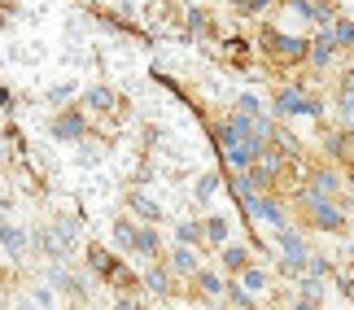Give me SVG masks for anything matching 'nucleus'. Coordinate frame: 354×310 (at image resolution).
Returning <instances> with one entry per match:
<instances>
[{
    "label": "nucleus",
    "mask_w": 354,
    "mask_h": 310,
    "mask_svg": "<svg viewBox=\"0 0 354 310\" xmlns=\"http://www.w3.org/2000/svg\"><path fill=\"white\" fill-rule=\"evenodd\" d=\"M31 249L44 253L48 262H71L79 249V223L75 219H53L31 232Z\"/></svg>",
    "instance_id": "obj_1"
},
{
    "label": "nucleus",
    "mask_w": 354,
    "mask_h": 310,
    "mask_svg": "<svg viewBox=\"0 0 354 310\" xmlns=\"http://www.w3.org/2000/svg\"><path fill=\"white\" fill-rule=\"evenodd\" d=\"M276 114L280 118H297V114H306V118H319L324 114V105L315 101V97H306L297 84H289V88H280L276 92Z\"/></svg>",
    "instance_id": "obj_2"
},
{
    "label": "nucleus",
    "mask_w": 354,
    "mask_h": 310,
    "mask_svg": "<svg viewBox=\"0 0 354 310\" xmlns=\"http://www.w3.org/2000/svg\"><path fill=\"white\" fill-rule=\"evenodd\" d=\"M245 214H250V219L271 223L276 232H280V227H289V214H284V206H280V201H271V197H250V201H245Z\"/></svg>",
    "instance_id": "obj_3"
},
{
    "label": "nucleus",
    "mask_w": 354,
    "mask_h": 310,
    "mask_svg": "<svg viewBox=\"0 0 354 310\" xmlns=\"http://www.w3.org/2000/svg\"><path fill=\"white\" fill-rule=\"evenodd\" d=\"M267 48L284 61H302L310 57V39H297V35H280V31H267Z\"/></svg>",
    "instance_id": "obj_4"
},
{
    "label": "nucleus",
    "mask_w": 354,
    "mask_h": 310,
    "mask_svg": "<svg viewBox=\"0 0 354 310\" xmlns=\"http://www.w3.org/2000/svg\"><path fill=\"white\" fill-rule=\"evenodd\" d=\"M26 249H31V236H26V232H22L18 223L0 219V253H5L9 262H18V258H22Z\"/></svg>",
    "instance_id": "obj_5"
},
{
    "label": "nucleus",
    "mask_w": 354,
    "mask_h": 310,
    "mask_svg": "<svg viewBox=\"0 0 354 310\" xmlns=\"http://www.w3.org/2000/svg\"><path fill=\"white\" fill-rule=\"evenodd\" d=\"M48 284H53V289H66V293H71L75 302H79V298L88 293V280L79 275V271H71L66 262H53V267H48Z\"/></svg>",
    "instance_id": "obj_6"
},
{
    "label": "nucleus",
    "mask_w": 354,
    "mask_h": 310,
    "mask_svg": "<svg viewBox=\"0 0 354 310\" xmlns=\"http://www.w3.org/2000/svg\"><path fill=\"white\" fill-rule=\"evenodd\" d=\"M48 131H53V140H79L88 131V114H79V110H71V114H57L48 123Z\"/></svg>",
    "instance_id": "obj_7"
},
{
    "label": "nucleus",
    "mask_w": 354,
    "mask_h": 310,
    "mask_svg": "<svg viewBox=\"0 0 354 310\" xmlns=\"http://www.w3.org/2000/svg\"><path fill=\"white\" fill-rule=\"evenodd\" d=\"M310 223H315L319 232H342V227H346V210L337 206V201H319V206H310Z\"/></svg>",
    "instance_id": "obj_8"
},
{
    "label": "nucleus",
    "mask_w": 354,
    "mask_h": 310,
    "mask_svg": "<svg viewBox=\"0 0 354 310\" xmlns=\"http://www.w3.org/2000/svg\"><path fill=\"white\" fill-rule=\"evenodd\" d=\"M167 267H171L175 275H188V280H193V275L201 271V262H197V249H188V245H175V249L167 253Z\"/></svg>",
    "instance_id": "obj_9"
},
{
    "label": "nucleus",
    "mask_w": 354,
    "mask_h": 310,
    "mask_svg": "<svg viewBox=\"0 0 354 310\" xmlns=\"http://www.w3.org/2000/svg\"><path fill=\"white\" fill-rule=\"evenodd\" d=\"M140 280H145V293H153V298H171V293H175L171 289V267H162V262L149 267Z\"/></svg>",
    "instance_id": "obj_10"
},
{
    "label": "nucleus",
    "mask_w": 354,
    "mask_h": 310,
    "mask_svg": "<svg viewBox=\"0 0 354 310\" xmlns=\"http://www.w3.org/2000/svg\"><path fill=\"white\" fill-rule=\"evenodd\" d=\"M136 253H140L145 262H158V253H162V236H158V227H153V223H145L140 232H136Z\"/></svg>",
    "instance_id": "obj_11"
},
{
    "label": "nucleus",
    "mask_w": 354,
    "mask_h": 310,
    "mask_svg": "<svg viewBox=\"0 0 354 310\" xmlns=\"http://www.w3.org/2000/svg\"><path fill=\"white\" fill-rule=\"evenodd\" d=\"M219 262H223V271L227 275H241V271H250V249L245 245H223V253H219Z\"/></svg>",
    "instance_id": "obj_12"
},
{
    "label": "nucleus",
    "mask_w": 354,
    "mask_h": 310,
    "mask_svg": "<svg viewBox=\"0 0 354 310\" xmlns=\"http://www.w3.org/2000/svg\"><path fill=\"white\" fill-rule=\"evenodd\" d=\"M84 105H88V110H97V114H110L114 105H118V92H114V88H105V84H97V88H88Z\"/></svg>",
    "instance_id": "obj_13"
},
{
    "label": "nucleus",
    "mask_w": 354,
    "mask_h": 310,
    "mask_svg": "<svg viewBox=\"0 0 354 310\" xmlns=\"http://www.w3.org/2000/svg\"><path fill=\"white\" fill-rule=\"evenodd\" d=\"M333 52H337V39H333V35L310 39V66H315V70H324V66L333 61Z\"/></svg>",
    "instance_id": "obj_14"
},
{
    "label": "nucleus",
    "mask_w": 354,
    "mask_h": 310,
    "mask_svg": "<svg viewBox=\"0 0 354 310\" xmlns=\"http://www.w3.org/2000/svg\"><path fill=\"white\" fill-rule=\"evenodd\" d=\"M136 232H140V227H136L131 219H114V245L122 253H136Z\"/></svg>",
    "instance_id": "obj_15"
},
{
    "label": "nucleus",
    "mask_w": 354,
    "mask_h": 310,
    "mask_svg": "<svg viewBox=\"0 0 354 310\" xmlns=\"http://www.w3.org/2000/svg\"><path fill=\"white\" fill-rule=\"evenodd\" d=\"M110 267H114V253H110V249L88 245V271H92V275H101V280H105V271H110Z\"/></svg>",
    "instance_id": "obj_16"
},
{
    "label": "nucleus",
    "mask_w": 354,
    "mask_h": 310,
    "mask_svg": "<svg viewBox=\"0 0 354 310\" xmlns=\"http://www.w3.org/2000/svg\"><path fill=\"white\" fill-rule=\"evenodd\" d=\"M127 206H131L136 214H140L145 223H153V227H158V219H162V210H158V206H153V201H149L145 193H131V197H127Z\"/></svg>",
    "instance_id": "obj_17"
},
{
    "label": "nucleus",
    "mask_w": 354,
    "mask_h": 310,
    "mask_svg": "<svg viewBox=\"0 0 354 310\" xmlns=\"http://www.w3.org/2000/svg\"><path fill=\"white\" fill-rule=\"evenodd\" d=\"M197 289H201V298H210V302L227 293V284H223V280L214 275V271H197Z\"/></svg>",
    "instance_id": "obj_18"
},
{
    "label": "nucleus",
    "mask_w": 354,
    "mask_h": 310,
    "mask_svg": "<svg viewBox=\"0 0 354 310\" xmlns=\"http://www.w3.org/2000/svg\"><path fill=\"white\" fill-rule=\"evenodd\" d=\"M201 232H206V227H201L197 219H193V223H188V219H184V223H175V240H180V245H188V249H197Z\"/></svg>",
    "instance_id": "obj_19"
},
{
    "label": "nucleus",
    "mask_w": 354,
    "mask_h": 310,
    "mask_svg": "<svg viewBox=\"0 0 354 310\" xmlns=\"http://www.w3.org/2000/svg\"><path fill=\"white\" fill-rule=\"evenodd\" d=\"M206 240H210V245H227V219H223V214H210V219H206Z\"/></svg>",
    "instance_id": "obj_20"
},
{
    "label": "nucleus",
    "mask_w": 354,
    "mask_h": 310,
    "mask_svg": "<svg viewBox=\"0 0 354 310\" xmlns=\"http://www.w3.org/2000/svg\"><path fill=\"white\" fill-rule=\"evenodd\" d=\"M297 298L324 302V280H319V275H302V280H297Z\"/></svg>",
    "instance_id": "obj_21"
},
{
    "label": "nucleus",
    "mask_w": 354,
    "mask_h": 310,
    "mask_svg": "<svg viewBox=\"0 0 354 310\" xmlns=\"http://www.w3.org/2000/svg\"><path fill=\"white\" fill-rule=\"evenodd\" d=\"M328 35L337 39V48H354V22H346V18H337Z\"/></svg>",
    "instance_id": "obj_22"
},
{
    "label": "nucleus",
    "mask_w": 354,
    "mask_h": 310,
    "mask_svg": "<svg viewBox=\"0 0 354 310\" xmlns=\"http://www.w3.org/2000/svg\"><path fill=\"white\" fill-rule=\"evenodd\" d=\"M241 284L250 293H263L267 289V271H263V267H250V271H241Z\"/></svg>",
    "instance_id": "obj_23"
},
{
    "label": "nucleus",
    "mask_w": 354,
    "mask_h": 310,
    "mask_svg": "<svg viewBox=\"0 0 354 310\" xmlns=\"http://www.w3.org/2000/svg\"><path fill=\"white\" fill-rule=\"evenodd\" d=\"M306 275H333V262L328 258H324V253H310V262H306Z\"/></svg>",
    "instance_id": "obj_24"
},
{
    "label": "nucleus",
    "mask_w": 354,
    "mask_h": 310,
    "mask_svg": "<svg viewBox=\"0 0 354 310\" xmlns=\"http://www.w3.org/2000/svg\"><path fill=\"white\" fill-rule=\"evenodd\" d=\"M236 110H241L245 118H263V114H258V97H241V101H236Z\"/></svg>",
    "instance_id": "obj_25"
},
{
    "label": "nucleus",
    "mask_w": 354,
    "mask_h": 310,
    "mask_svg": "<svg viewBox=\"0 0 354 310\" xmlns=\"http://www.w3.org/2000/svg\"><path fill=\"white\" fill-rule=\"evenodd\" d=\"M214 188H219V175H201V184H197V197H214Z\"/></svg>",
    "instance_id": "obj_26"
},
{
    "label": "nucleus",
    "mask_w": 354,
    "mask_h": 310,
    "mask_svg": "<svg viewBox=\"0 0 354 310\" xmlns=\"http://www.w3.org/2000/svg\"><path fill=\"white\" fill-rule=\"evenodd\" d=\"M188 31H193V35L206 31V13H188Z\"/></svg>",
    "instance_id": "obj_27"
},
{
    "label": "nucleus",
    "mask_w": 354,
    "mask_h": 310,
    "mask_svg": "<svg viewBox=\"0 0 354 310\" xmlns=\"http://www.w3.org/2000/svg\"><path fill=\"white\" fill-rule=\"evenodd\" d=\"M114 310H140V302H136L131 293H118V302H114Z\"/></svg>",
    "instance_id": "obj_28"
},
{
    "label": "nucleus",
    "mask_w": 354,
    "mask_h": 310,
    "mask_svg": "<svg viewBox=\"0 0 354 310\" xmlns=\"http://www.w3.org/2000/svg\"><path fill=\"white\" fill-rule=\"evenodd\" d=\"M267 5H271V0H241V9H245V13H263Z\"/></svg>",
    "instance_id": "obj_29"
},
{
    "label": "nucleus",
    "mask_w": 354,
    "mask_h": 310,
    "mask_svg": "<svg viewBox=\"0 0 354 310\" xmlns=\"http://www.w3.org/2000/svg\"><path fill=\"white\" fill-rule=\"evenodd\" d=\"M71 92H75L71 84H62V88H53V92H48V97H53V101H66V97H71Z\"/></svg>",
    "instance_id": "obj_30"
},
{
    "label": "nucleus",
    "mask_w": 354,
    "mask_h": 310,
    "mask_svg": "<svg viewBox=\"0 0 354 310\" xmlns=\"http://www.w3.org/2000/svg\"><path fill=\"white\" fill-rule=\"evenodd\" d=\"M289 310H319V302H306V298H293Z\"/></svg>",
    "instance_id": "obj_31"
},
{
    "label": "nucleus",
    "mask_w": 354,
    "mask_h": 310,
    "mask_svg": "<svg viewBox=\"0 0 354 310\" xmlns=\"http://www.w3.org/2000/svg\"><path fill=\"white\" fill-rule=\"evenodd\" d=\"M35 302L48 310V306H53V293H48V289H35Z\"/></svg>",
    "instance_id": "obj_32"
},
{
    "label": "nucleus",
    "mask_w": 354,
    "mask_h": 310,
    "mask_svg": "<svg viewBox=\"0 0 354 310\" xmlns=\"http://www.w3.org/2000/svg\"><path fill=\"white\" fill-rule=\"evenodd\" d=\"M342 92H350V97H354V70H346V75H342Z\"/></svg>",
    "instance_id": "obj_33"
},
{
    "label": "nucleus",
    "mask_w": 354,
    "mask_h": 310,
    "mask_svg": "<svg viewBox=\"0 0 354 310\" xmlns=\"http://www.w3.org/2000/svg\"><path fill=\"white\" fill-rule=\"evenodd\" d=\"M9 101H13V97H9V92H5V88H0V105H9Z\"/></svg>",
    "instance_id": "obj_34"
},
{
    "label": "nucleus",
    "mask_w": 354,
    "mask_h": 310,
    "mask_svg": "<svg viewBox=\"0 0 354 310\" xmlns=\"http://www.w3.org/2000/svg\"><path fill=\"white\" fill-rule=\"evenodd\" d=\"M84 5H92V0H84Z\"/></svg>",
    "instance_id": "obj_35"
},
{
    "label": "nucleus",
    "mask_w": 354,
    "mask_h": 310,
    "mask_svg": "<svg viewBox=\"0 0 354 310\" xmlns=\"http://www.w3.org/2000/svg\"><path fill=\"white\" fill-rule=\"evenodd\" d=\"M350 253H354V245H350Z\"/></svg>",
    "instance_id": "obj_36"
},
{
    "label": "nucleus",
    "mask_w": 354,
    "mask_h": 310,
    "mask_svg": "<svg viewBox=\"0 0 354 310\" xmlns=\"http://www.w3.org/2000/svg\"><path fill=\"white\" fill-rule=\"evenodd\" d=\"M0 22H5V18H0Z\"/></svg>",
    "instance_id": "obj_37"
},
{
    "label": "nucleus",
    "mask_w": 354,
    "mask_h": 310,
    "mask_svg": "<svg viewBox=\"0 0 354 310\" xmlns=\"http://www.w3.org/2000/svg\"><path fill=\"white\" fill-rule=\"evenodd\" d=\"M0 157H5V153H0Z\"/></svg>",
    "instance_id": "obj_38"
}]
</instances>
